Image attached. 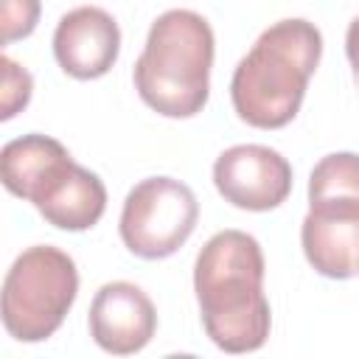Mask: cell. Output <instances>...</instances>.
I'll use <instances>...</instances> for the list:
<instances>
[{"instance_id": "obj_3", "label": "cell", "mask_w": 359, "mask_h": 359, "mask_svg": "<svg viewBox=\"0 0 359 359\" xmlns=\"http://www.w3.org/2000/svg\"><path fill=\"white\" fill-rule=\"evenodd\" d=\"M213 28L191 8L160 14L135 62V90L163 118H194L210 95Z\"/></svg>"}, {"instance_id": "obj_9", "label": "cell", "mask_w": 359, "mask_h": 359, "mask_svg": "<svg viewBox=\"0 0 359 359\" xmlns=\"http://www.w3.org/2000/svg\"><path fill=\"white\" fill-rule=\"evenodd\" d=\"M157 331V311L151 297L129 283H104L90 306V337L95 345L112 356H132L143 351Z\"/></svg>"}, {"instance_id": "obj_8", "label": "cell", "mask_w": 359, "mask_h": 359, "mask_svg": "<svg viewBox=\"0 0 359 359\" xmlns=\"http://www.w3.org/2000/svg\"><path fill=\"white\" fill-rule=\"evenodd\" d=\"M213 185L233 208L264 213L286 202L292 194V165L269 146L241 143L216 157Z\"/></svg>"}, {"instance_id": "obj_10", "label": "cell", "mask_w": 359, "mask_h": 359, "mask_svg": "<svg viewBox=\"0 0 359 359\" xmlns=\"http://www.w3.org/2000/svg\"><path fill=\"white\" fill-rule=\"evenodd\" d=\"M121 50V28L115 17L98 6H79L62 14L53 31V56L59 67L79 79H101L109 73Z\"/></svg>"}, {"instance_id": "obj_11", "label": "cell", "mask_w": 359, "mask_h": 359, "mask_svg": "<svg viewBox=\"0 0 359 359\" xmlns=\"http://www.w3.org/2000/svg\"><path fill=\"white\" fill-rule=\"evenodd\" d=\"M0 67H3V95H0L3 112H0V118L8 121V118H14L20 109L28 107L31 90H34V79H31V73H28L25 67H20L11 56H3V59H0Z\"/></svg>"}, {"instance_id": "obj_7", "label": "cell", "mask_w": 359, "mask_h": 359, "mask_svg": "<svg viewBox=\"0 0 359 359\" xmlns=\"http://www.w3.org/2000/svg\"><path fill=\"white\" fill-rule=\"evenodd\" d=\"M199 202L194 191L174 177H146L123 199L121 241L137 258L157 261L174 255L194 233Z\"/></svg>"}, {"instance_id": "obj_6", "label": "cell", "mask_w": 359, "mask_h": 359, "mask_svg": "<svg viewBox=\"0 0 359 359\" xmlns=\"http://www.w3.org/2000/svg\"><path fill=\"white\" fill-rule=\"evenodd\" d=\"M76 294V261L50 244L28 247L3 280V325L20 342H42L62 325Z\"/></svg>"}, {"instance_id": "obj_5", "label": "cell", "mask_w": 359, "mask_h": 359, "mask_svg": "<svg viewBox=\"0 0 359 359\" xmlns=\"http://www.w3.org/2000/svg\"><path fill=\"white\" fill-rule=\"evenodd\" d=\"M300 244L320 275H359V154L334 151L311 168Z\"/></svg>"}, {"instance_id": "obj_12", "label": "cell", "mask_w": 359, "mask_h": 359, "mask_svg": "<svg viewBox=\"0 0 359 359\" xmlns=\"http://www.w3.org/2000/svg\"><path fill=\"white\" fill-rule=\"evenodd\" d=\"M36 14H39V3H34V0L3 3V42L28 36L36 25Z\"/></svg>"}, {"instance_id": "obj_2", "label": "cell", "mask_w": 359, "mask_h": 359, "mask_svg": "<svg viewBox=\"0 0 359 359\" xmlns=\"http://www.w3.org/2000/svg\"><path fill=\"white\" fill-rule=\"evenodd\" d=\"M323 56V34L314 22L292 17L269 25L230 79L236 115L255 129L286 126L303 104L309 79Z\"/></svg>"}, {"instance_id": "obj_13", "label": "cell", "mask_w": 359, "mask_h": 359, "mask_svg": "<svg viewBox=\"0 0 359 359\" xmlns=\"http://www.w3.org/2000/svg\"><path fill=\"white\" fill-rule=\"evenodd\" d=\"M345 53H348V62H351V70H353V81L359 87V17L351 20L348 25V34H345Z\"/></svg>"}, {"instance_id": "obj_4", "label": "cell", "mask_w": 359, "mask_h": 359, "mask_svg": "<svg viewBox=\"0 0 359 359\" xmlns=\"http://www.w3.org/2000/svg\"><path fill=\"white\" fill-rule=\"evenodd\" d=\"M0 177L8 194L28 199L59 230H90L107 210V188L98 174L79 165L48 135H22L0 151Z\"/></svg>"}, {"instance_id": "obj_1", "label": "cell", "mask_w": 359, "mask_h": 359, "mask_svg": "<svg viewBox=\"0 0 359 359\" xmlns=\"http://www.w3.org/2000/svg\"><path fill=\"white\" fill-rule=\"evenodd\" d=\"M194 292L205 334L224 353L258 351L272 325L264 294V252L244 230H219L194 264Z\"/></svg>"}, {"instance_id": "obj_14", "label": "cell", "mask_w": 359, "mask_h": 359, "mask_svg": "<svg viewBox=\"0 0 359 359\" xmlns=\"http://www.w3.org/2000/svg\"><path fill=\"white\" fill-rule=\"evenodd\" d=\"M163 359H199V356H194V353H168Z\"/></svg>"}]
</instances>
